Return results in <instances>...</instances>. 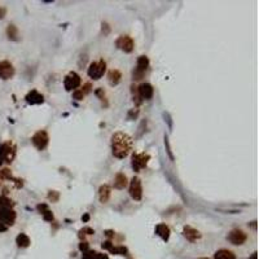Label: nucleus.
I'll use <instances>...</instances> for the list:
<instances>
[{
    "instance_id": "obj_18",
    "label": "nucleus",
    "mask_w": 259,
    "mask_h": 259,
    "mask_svg": "<svg viewBox=\"0 0 259 259\" xmlns=\"http://www.w3.org/2000/svg\"><path fill=\"white\" fill-rule=\"evenodd\" d=\"M110 186H109L108 184H104L100 186V189H98V198H100V201L102 202V204H105V202L109 201V198H110V194H112V192H110Z\"/></svg>"
},
{
    "instance_id": "obj_38",
    "label": "nucleus",
    "mask_w": 259,
    "mask_h": 259,
    "mask_svg": "<svg viewBox=\"0 0 259 259\" xmlns=\"http://www.w3.org/2000/svg\"><path fill=\"white\" fill-rule=\"evenodd\" d=\"M249 259H257V253H253V255L249 258Z\"/></svg>"
},
{
    "instance_id": "obj_28",
    "label": "nucleus",
    "mask_w": 259,
    "mask_h": 259,
    "mask_svg": "<svg viewBox=\"0 0 259 259\" xmlns=\"http://www.w3.org/2000/svg\"><path fill=\"white\" fill-rule=\"evenodd\" d=\"M83 97H84V95L80 90H75L73 92V98H75V100H83Z\"/></svg>"
},
{
    "instance_id": "obj_2",
    "label": "nucleus",
    "mask_w": 259,
    "mask_h": 259,
    "mask_svg": "<svg viewBox=\"0 0 259 259\" xmlns=\"http://www.w3.org/2000/svg\"><path fill=\"white\" fill-rule=\"evenodd\" d=\"M105 71H106V62L101 59L98 61L91 62V65L87 70V74L90 78H92L93 80H98V79H101L104 74H105Z\"/></svg>"
},
{
    "instance_id": "obj_26",
    "label": "nucleus",
    "mask_w": 259,
    "mask_h": 259,
    "mask_svg": "<svg viewBox=\"0 0 259 259\" xmlns=\"http://www.w3.org/2000/svg\"><path fill=\"white\" fill-rule=\"evenodd\" d=\"M96 258H97V251L87 250L83 253V259H96Z\"/></svg>"
},
{
    "instance_id": "obj_12",
    "label": "nucleus",
    "mask_w": 259,
    "mask_h": 259,
    "mask_svg": "<svg viewBox=\"0 0 259 259\" xmlns=\"http://www.w3.org/2000/svg\"><path fill=\"white\" fill-rule=\"evenodd\" d=\"M14 73V66L9 61H0V78L2 79H10V78H13Z\"/></svg>"
},
{
    "instance_id": "obj_27",
    "label": "nucleus",
    "mask_w": 259,
    "mask_h": 259,
    "mask_svg": "<svg viewBox=\"0 0 259 259\" xmlns=\"http://www.w3.org/2000/svg\"><path fill=\"white\" fill-rule=\"evenodd\" d=\"M41 215H43L44 220H47V222H52V220H53V214H52V211L49 209L47 210V211H44Z\"/></svg>"
},
{
    "instance_id": "obj_25",
    "label": "nucleus",
    "mask_w": 259,
    "mask_h": 259,
    "mask_svg": "<svg viewBox=\"0 0 259 259\" xmlns=\"http://www.w3.org/2000/svg\"><path fill=\"white\" fill-rule=\"evenodd\" d=\"M93 233H95V231H93L92 228L84 227V228H82V229L79 231V237H80V238H84V236H87V235H93Z\"/></svg>"
},
{
    "instance_id": "obj_31",
    "label": "nucleus",
    "mask_w": 259,
    "mask_h": 259,
    "mask_svg": "<svg viewBox=\"0 0 259 259\" xmlns=\"http://www.w3.org/2000/svg\"><path fill=\"white\" fill-rule=\"evenodd\" d=\"M88 247H90V245H88V242H86V241H82V242L79 243V250L83 251V253L87 251V250H90Z\"/></svg>"
},
{
    "instance_id": "obj_37",
    "label": "nucleus",
    "mask_w": 259,
    "mask_h": 259,
    "mask_svg": "<svg viewBox=\"0 0 259 259\" xmlns=\"http://www.w3.org/2000/svg\"><path fill=\"white\" fill-rule=\"evenodd\" d=\"M105 235H106L109 238H112V237L114 236V232H113V231H106V232H105Z\"/></svg>"
},
{
    "instance_id": "obj_30",
    "label": "nucleus",
    "mask_w": 259,
    "mask_h": 259,
    "mask_svg": "<svg viewBox=\"0 0 259 259\" xmlns=\"http://www.w3.org/2000/svg\"><path fill=\"white\" fill-rule=\"evenodd\" d=\"M48 198H49L52 202H56L57 200H59V193H57V192H55V190H51L49 194H48Z\"/></svg>"
},
{
    "instance_id": "obj_36",
    "label": "nucleus",
    "mask_w": 259,
    "mask_h": 259,
    "mask_svg": "<svg viewBox=\"0 0 259 259\" xmlns=\"http://www.w3.org/2000/svg\"><path fill=\"white\" fill-rule=\"evenodd\" d=\"M8 229V227L7 225H4V224H2V223H0V232H5Z\"/></svg>"
},
{
    "instance_id": "obj_22",
    "label": "nucleus",
    "mask_w": 259,
    "mask_h": 259,
    "mask_svg": "<svg viewBox=\"0 0 259 259\" xmlns=\"http://www.w3.org/2000/svg\"><path fill=\"white\" fill-rule=\"evenodd\" d=\"M7 35H8V38L10 40H18V29H17V26H14V25H9L8 26V29H7Z\"/></svg>"
},
{
    "instance_id": "obj_41",
    "label": "nucleus",
    "mask_w": 259,
    "mask_h": 259,
    "mask_svg": "<svg viewBox=\"0 0 259 259\" xmlns=\"http://www.w3.org/2000/svg\"><path fill=\"white\" fill-rule=\"evenodd\" d=\"M200 259H209V258H200Z\"/></svg>"
},
{
    "instance_id": "obj_9",
    "label": "nucleus",
    "mask_w": 259,
    "mask_h": 259,
    "mask_svg": "<svg viewBox=\"0 0 259 259\" xmlns=\"http://www.w3.org/2000/svg\"><path fill=\"white\" fill-rule=\"evenodd\" d=\"M115 45H117V48L123 51L124 53H131V52L133 51L135 43H133V39L131 38V36H128V35H121L115 40Z\"/></svg>"
},
{
    "instance_id": "obj_8",
    "label": "nucleus",
    "mask_w": 259,
    "mask_h": 259,
    "mask_svg": "<svg viewBox=\"0 0 259 259\" xmlns=\"http://www.w3.org/2000/svg\"><path fill=\"white\" fill-rule=\"evenodd\" d=\"M130 196L135 201H140L143 198V185H141V180L137 176H133L131 179V183H130Z\"/></svg>"
},
{
    "instance_id": "obj_20",
    "label": "nucleus",
    "mask_w": 259,
    "mask_h": 259,
    "mask_svg": "<svg viewBox=\"0 0 259 259\" xmlns=\"http://www.w3.org/2000/svg\"><path fill=\"white\" fill-rule=\"evenodd\" d=\"M214 259H236V255L228 249H220L214 254Z\"/></svg>"
},
{
    "instance_id": "obj_11",
    "label": "nucleus",
    "mask_w": 259,
    "mask_h": 259,
    "mask_svg": "<svg viewBox=\"0 0 259 259\" xmlns=\"http://www.w3.org/2000/svg\"><path fill=\"white\" fill-rule=\"evenodd\" d=\"M17 218V214L13 209L10 207H5V209H0V223L4 225H13L14 220Z\"/></svg>"
},
{
    "instance_id": "obj_1",
    "label": "nucleus",
    "mask_w": 259,
    "mask_h": 259,
    "mask_svg": "<svg viewBox=\"0 0 259 259\" xmlns=\"http://www.w3.org/2000/svg\"><path fill=\"white\" fill-rule=\"evenodd\" d=\"M132 149V139L127 133L115 132L112 136V152L118 159L126 158Z\"/></svg>"
},
{
    "instance_id": "obj_17",
    "label": "nucleus",
    "mask_w": 259,
    "mask_h": 259,
    "mask_svg": "<svg viewBox=\"0 0 259 259\" xmlns=\"http://www.w3.org/2000/svg\"><path fill=\"white\" fill-rule=\"evenodd\" d=\"M128 181H127V176L122 174V172H118L114 178V188L117 189H124L127 186Z\"/></svg>"
},
{
    "instance_id": "obj_34",
    "label": "nucleus",
    "mask_w": 259,
    "mask_h": 259,
    "mask_svg": "<svg viewBox=\"0 0 259 259\" xmlns=\"http://www.w3.org/2000/svg\"><path fill=\"white\" fill-rule=\"evenodd\" d=\"M96 259H109V257L106 254H101V253H97V258Z\"/></svg>"
},
{
    "instance_id": "obj_35",
    "label": "nucleus",
    "mask_w": 259,
    "mask_h": 259,
    "mask_svg": "<svg viewBox=\"0 0 259 259\" xmlns=\"http://www.w3.org/2000/svg\"><path fill=\"white\" fill-rule=\"evenodd\" d=\"M5 13H7V9L3 8V7H0V18H4Z\"/></svg>"
},
{
    "instance_id": "obj_16",
    "label": "nucleus",
    "mask_w": 259,
    "mask_h": 259,
    "mask_svg": "<svg viewBox=\"0 0 259 259\" xmlns=\"http://www.w3.org/2000/svg\"><path fill=\"white\" fill-rule=\"evenodd\" d=\"M155 235H158L163 241H169L171 231H170L169 225H166L165 223H159V224L155 227Z\"/></svg>"
},
{
    "instance_id": "obj_40",
    "label": "nucleus",
    "mask_w": 259,
    "mask_h": 259,
    "mask_svg": "<svg viewBox=\"0 0 259 259\" xmlns=\"http://www.w3.org/2000/svg\"><path fill=\"white\" fill-rule=\"evenodd\" d=\"M2 163H3V159H2V157H0V166H2Z\"/></svg>"
},
{
    "instance_id": "obj_6",
    "label": "nucleus",
    "mask_w": 259,
    "mask_h": 259,
    "mask_svg": "<svg viewBox=\"0 0 259 259\" xmlns=\"http://www.w3.org/2000/svg\"><path fill=\"white\" fill-rule=\"evenodd\" d=\"M0 157L7 163H12L16 157V147L10 141L2 144V147H0Z\"/></svg>"
},
{
    "instance_id": "obj_21",
    "label": "nucleus",
    "mask_w": 259,
    "mask_h": 259,
    "mask_svg": "<svg viewBox=\"0 0 259 259\" xmlns=\"http://www.w3.org/2000/svg\"><path fill=\"white\" fill-rule=\"evenodd\" d=\"M16 243H17L18 247H29L31 243V240L26 233H20L17 238H16Z\"/></svg>"
},
{
    "instance_id": "obj_15",
    "label": "nucleus",
    "mask_w": 259,
    "mask_h": 259,
    "mask_svg": "<svg viewBox=\"0 0 259 259\" xmlns=\"http://www.w3.org/2000/svg\"><path fill=\"white\" fill-rule=\"evenodd\" d=\"M183 233H184V237H185L188 241H190V242H196L197 240H200V238L202 237L201 233L197 231L196 228L190 227V225H185Z\"/></svg>"
},
{
    "instance_id": "obj_4",
    "label": "nucleus",
    "mask_w": 259,
    "mask_h": 259,
    "mask_svg": "<svg viewBox=\"0 0 259 259\" xmlns=\"http://www.w3.org/2000/svg\"><path fill=\"white\" fill-rule=\"evenodd\" d=\"M31 143L38 150H43L47 148V145L49 143V136L48 132L45 130H39L38 132H35L31 137Z\"/></svg>"
},
{
    "instance_id": "obj_10",
    "label": "nucleus",
    "mask_w": 259,
    "mask_h": 259,
    "mask_svg": "<svg viewBox=\"0 0 259 259\" xmlns=\"http://www.w3.org/2000/svg\"><path fill=\"white\" fill-rule=\"evenodd\" d=\"M227 240L229 241L232 245H237L238 246V245H243V243H245V241L247 240V236L242 229L235 228V229H232L229 233H228Z\"/></svg>"
},
{
    "instance_id": "obj_3",
    "label": "nucleus",
    "mask_w": 259,
    "mask_h": 259,
    "mask_svg": "<svg viewBox=\"0 0 259 259\" xmlns=\"http://www.w3.org/2000/svg\"><path fill=\"white\" fill-rule=\"evenodd\" d=\"M149 69V59L147 56H139L137 62H136V67L132 73L133 80H140L143 79V76L145 75V71Z\"/></svg>"
},
{
    "instance_id": "obj_14",
    "label": "nucleus",
    "mask_w": 259,
    "mask_h": 259,
    "mask_svg": "<svg viewBox=\"0 0 259 259\" xmlns=\"http://www.w3.org/2000/svg\"><path fill=\"white\" fill-rule=\"evenodd\" d=\"M25 100L29 105H40V104L44 102V96L41 95V93H39L36 90H33L26 95Z\"/></svg>"
},
{
    "instance_id": "obj_7",
    "label": "nucleus",
    "mask_w": 259,
    "mask_h": 259,
    "mask_svg": "<svg viewBox=\"0 0 259 259\" xmlns=\"http://www.w3.org/2000/svg\"><path fill=\"white\" fill-rule=\"evenodd\" d=\"M80 83H82L80 76L78 75L75 71H70L69 74L65 76V79H64L65 90L69 91V92H70V91H75L76 88L80 86Z\"/></svg>"
},
{
    "instance_id": "obj_39",
    "label": "nucleus",
    "mask_w": 259,
    "mask_h": 259,
    "mask_svg": "<svg viewBox=\"0 0 259 259\" xmlns=\"http://www.w3.org/2000/svg\"><path fill=\"white\" fill-rule=\"evenodd\" d=\"M88 219H90V216H88V215H84V216H83V220H86V222H87Z\"/></svg>"
},
{
    "instance_id": "obj_29",
    "label": "nucleus",
    "mask_w": 259,
    "mask_h": 259,
    "mask_svg": "<svg viewBox=\"0 0 259 259\" xmlns=\"http://www.w3.org/2000/svg\"><path fill=\"white\" fill-rule=\"evenodd\" d=\"M80 91L83 92V95H86V93H90V92L92 91V86H91V83H86V84L82 87V90H80Z\"/></svg>"
},
{
    "instance_id": "obj_33",
    "label": "nucleus",
    "mask_w": 259,
    "mask_h": 259,
    "mask_svg": "<svg viewBox=\"0 0 259 259\" xmlns=\"http://www.w3.org/2000/svg\"><path fill=\"white\" fill-rule=\"evenodd\" d=\"M95 93H96L98 97H100V100H104V98H105V93H104V90H102V88H98V90H96Z\"/></svg>"
},
{
    "instance_id": "obj_19",
    "label": "nucleus",
    "mask_w": 259,
    "mask_h": 259,
    "mask_svg": "<svg viewBox=\"0 0 259 259\" xmlns=\"http://www.w3.org/2000/svg\"><path fill=\"white\" fill-rule=\"evenodd\" d=\"M122 79V74H121V71L117 70V69H112L108 73V80L109 83H110L112 86H117L119 82H121Z\"/></svg>"
},
{
    "instance_id": "obj_13",
    "label": "nucleus",
    "mask_w": 259,
    "mask_h": 259,
    "mask_svg": "<svg viewBox=\"0 0 259 259\" xmlns=\"http://www.w3.org/2000/svg\"><path fill=\"white\" fill-rule=\"evenodd\" d=\"M137 93L141 100H150L154 95V88L150 83H141L137 87Z\"/></svg>"
},
{
    "instance_id": "obj_32",
    "label": "nucleus",
    "mask_w": 259,
    "mask_h": 259,
    "mask_svg": "<svg viewBox=\"0 0 259 259\" xmlns=\"http://www.w3.org/2000/svg\"><path fill=\"white\" fill-rule=\"evenodd\" d=\"M36 209H38V210L40 211V214H43L44 211H47V210H48V206H47L45 204H39L38 206H36Z\"/></svg>"
},
{
    "instance_id": "obj_5",
    "label": "nucleus",
    "mask_w": 259,
    "mask_h": 259,
    "mask_svg": "<svg viewBox=\"0 0 259 259\" xmlns=\"http://www.w3.org/2000/svg\"><path fill=\"white\" fill-rule=\"evenodd\" d=\"M150 159V155L148 153H133L131 158V165L135 172H139L141 169L147 167V165Z\"/></svg>"
},
{
    "instance_id": "obj_24",
    "label": "nucleus",
    "mask_w": 259,
    "mask_h": 259,
    "mask_svg": "<svg viewBox=\"0 0 259 259\" xmlns=\"http://www.w3.org/2000/svg\"><path fill=\"white\" fill-rule=\"evenodd\" d=\"M110 253L117 254V255H126L128 250H127V247H124V246H113L110 249Z\"/></svg>"
},
{
    "instance_id": "obj_23",
    "label": "nucleus",
    "mask_w": 259,
    "mask_h": 259,
    "mask_svg": "<svg viewBox=\"0 0 259 259\" xmlns=\"http://www.w3.org/2000/svg\"><path fill=\"white\" fill-rule=\"evenodd\" d=\"M14 206V202L8 198V197H5V196H2L0 197V209H5V207H12Z\"/></svg>"
}]
</instances>
